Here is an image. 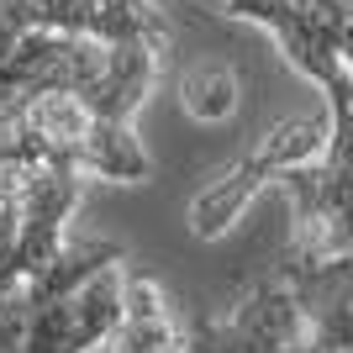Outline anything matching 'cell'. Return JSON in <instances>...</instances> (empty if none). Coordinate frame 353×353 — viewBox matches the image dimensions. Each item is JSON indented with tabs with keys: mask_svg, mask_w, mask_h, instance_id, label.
I'll use <instances>...</instances> for the list:
<instances>
[{
	"mask_svg": "<svg viewBox=\"0 0 353 353\" xmlns=\"http://www.w3.org/2000/svg\"><path fill=\"white\" fill-rule=\"evenodd\" d=\"M169 43L132 37L111 43V63L90 85H59L0 105V159L11 163H69L101 179H148L153 163L132 137V111L148 101L159 53Z\"/></svg>",
	"mask_w": 353,
	"mask_h": 353,
	"instance_id": "cell-1",
	"label": "cell"
},
{
	"mask_svg": "<svg viewBox=\"0 0 353 353\" xmlns=\"http://www.w3.org/2000/svg\"><path fill=\"white\" fill-rule=\"evenodd\" d=\"M121 243L63 248L43 274L0 295V353H90L121 316Z\"/></svg>",
	"mask_w": 353,
	"mask_h": 353,
	"instance_id": "cell-2",
	"label": "cell"
},
{
	"mask_svg": "<svg viewBox=\"0 0 353 353\" xmlns=\"http://www.w3.org/2000/svg\"><path fill=\"white\" fill-rule=\"evenodd\" d=\"M327 90V148L316 163H295L280 174L290 201V248L301 259H348L353 253V69L322 79Z\"/></svg>",
	"mask_w": 353,
	"mask_h": 353,
	"instance_id": "cell-3",
	"label": "cell"
},
{
	"mask_svg": "<svg viewBox=\"0 0 353 353\" xmlns=\"http://www.w3.org/2000/svg\"><path fill=\"white\" fill-rule=\"evenodd\" d=\"M185 353H316L306 306H301V295H295L290 274L280 264V248L237 290V306L227 322L195 316Z\"/></svg>",
	"mask_w": 353,
	"mask_h": 353,
	"instance_id": "cell-4",
	"label": "cell"
},
{
	"mask_svg": "<svg viewBox=\"0 0 353 353\" xmlns=\"http://www.w3.org/2000/svg\"><path fill=\"white\" fill-rule=\"evenodd\" d=\"M232 16H248L274 32L285 59L322 85L327 74L348 63L353 48V0H221Z\"/></svg>",
	"mask_w": 353,
	"mask_h": 353,
	"instance_id": "cell-5",
	"label": "cell"
},
{
	"mask_svg": "<svg viewBox=\"0 0 353 353\" xmlns=\"http://www.w3.org/2000/svg\"><path fill=\"white\" fill-rule=\"evenodd\" d=\"M327 132H332V127H322V121H285V127L264 132L253 153H243V159H237L232 174H221V185H211V190L195 201V211H190L195 237L227 232V227H232V216L248 206L264 185H280L285 169L316 159V153L327 148Z\"/></svg>",
	"mask_w": 353,
	"mask_h": 353,
	"instance_id": "cell-6",
	"label": "cell"
},
{
	"mask_svg": "<svg viewBox=\"0 0 353 353\" xmlns=\"http://www.w3.org/2000/svg\"><path fill=\"white\" fill-rule=\"evenodd\" d=\"M21 32H85L101 43H132V37L169 43V27L148 0H0V53Z\"/></svg>",
	"mask_w": 353,
	"mask_h": 353,
	"instance_id": "cell-7",
	"label": "cell"
},
{
	"mask_svg": "<svg viewBox=\"0 0 353 353\" xmlns=\"http://www.w3.org/2000/svg\"><path fill=\"white\" fill-rule=\"evenodd\" d=\"M101 353H185L174 316L159 295V280L148 269H127V295H121V316L105 332Z\"/></svg>",
	"mask_w": 353,
	"mask_h": 353,
	"instance_id": "cell-8",
	"label": "cell"
},
{
	"mask_svg": "<svg viewBox=\"0 0 353 353\" xmlns=\"http://www.w3.org/2000/svg\"><path fill=\"white\" fill-rule=\"evenodd\" d=\"M179 105H185V117H195V121L232 117L237 79L227 69H195V74H185V85H179Z\"/></svg>",
	"mask_w": 353,
	"mask_h": 353,
	"instance_id": "cell-9",
	"label": "cell"
}]
</instances>
